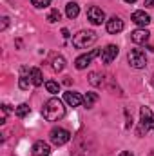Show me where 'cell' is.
<instances>
[{"instance_id":"1","label":"cell","mask_w":154,"mask_h":156,"mask_svg":"<svg viewBox=\"0 0 154 156\" xmlns=\"http://www.w3.org/2000/svg\"><path fill=\"white\" fill-rule=\"evenodd\" d=\"M42 115L47 122H58L65 116V107H64V102L60 98H51L44 104L42 107Z\"/></svg>"},{"instance_id":"2","label":"cell","mask_w":154,"mask_h":156,"mask_svg":"<svg viewBox=\"0 0 154 156\" xmlns=\"http://www.w3.org/2000/svg\"><path fill=\"white\" fill-rule=\"evenodd\" d=\"M96 38L98 37H96L94 31H80V33H76L73 37V45L78 47V49H85V47L93 45L96 42Z\"/></svg>"},{"instance_id":"3","label":"cell","mask_w":154,"mask_h":156,"mask_svg":"<svg viewBox=\"0 0 154 156\" xmlns=\"http://www.w3.org/2000/svg\"><path fill=\"white\" fill-rule=\"evenodd\" d=\"M127 60H129V66L134 67V69H143L147 66V56L142 49H132L129 51L127 55Z\"/></svg>"},{"instance_id":"4","label":"cell","mask_w":154,"mask_h":156,"mask_svg":"<svg viewBox=\"0 0 154 156\" xmlns=\"http://www.w3.org/2000/svg\"><path fill=\"white\" fill-rule=\"evenodd\" d=\"M49 138H51V142H53L54 145H64V144H67V142L71 140V133H69L67 129L54 127V129H51Z\"/></svg>"},{"instance_id":"5","label":"cell","mask_w":154,"mask_h":156,"mask_svg":"<svg viewBox=\"0 0 154 156\" xmlns=\"http://www.w3.org/2000/svg\"><path fill=\"white\" fill-rule=\"evenodd\" d=\"M100 55H102V51H100V49H91L89 53H85V55L78 56L76 62H75L76 69H80V71H82V69H85V67H87V66H89V64H91L96 56H100Z\"/></svg>"},{"instance_id":"6","label":"cell","mask_w":154,"mask_h":156,"mask_svg":"<svg viewBox=\"0 0 154 156\" xmlns=\"http://www.w3.org/2000/svg\"><path fill=\"white\" fill-rule=\"evenodd\" d=\"M87 18L91 24L94 26H102V22H105V13L102 7H96V5H91L87 9Z\"/></svg>"},{"instance_id":"7","label":"cell","mask_w":154,"mask_h":156,"mask_svg":"<svg viewBox=\"0 0 154 156\" xmlns=\"http://www.w3.org/2000/svg\"><path fill=\"white\" fill-rule=\"evenodd\" d=\"M140 116H142V127H145V131L147 129L154 131V113L152 111L149 107H142L140 109Z\"/></svg>"},{"instance_id":"8","label":"cell","mask_w":154,"mask_h":156,"mask_svg":"<svg viewBox=\"0 0 154 156\" xmlns=\"http://www.w3.org/2000/svg\"><path fill=\"white\" fill-rule=\"evenodd\" d=\"M118 47L113 45V44H109V45H105L103 49H102V55H100V58H102V62L103 64H111L113 60H116V56H118Z\"/></svg>"},{"instance_id":"9","label":"cell","mask_w":154,"mask_h":156,"mask_svg":"<svg viewBox=\"0 0 154 156\" xmlns=\"http://www.w3.org/2000/svg\"><path fill=\"white\" fill-rule=\"evenodd\" d=\"M107 31H109L111 35L121 33V31H123V20H121L120 16H111V18L107 20Z\"/></svg>"},{"instance_id":"10","label":"cell","mask_w":154,"mask_h":156,"mask_svg":"<svg viewBox=\"0 0 154 156\" xmlns=\"http://www.w3.org/2000/svg\"><path fill=\"white\" fill-rule=\"evenodd\" d=\"M64 100H65V104H69L71 107H78V105L83 104V96H82L80 93H75V91L64 93Z\"/></svg>"},{"instance_id":"11","label":"cell","mask_w":154,"mask_h":156,"mask_svg":"<svg viewBox=\"0 0 154 156\" xmlns=\"http://www.w3.org/2000/svg\"><path fill=\"white\" fill-rule=\"evenodd\" d=\"M131 20H132L136 26H142V27H145V26H149V22H151V16H149L145 11H134V13H132V16H131Z\"/></svg>"},{"instance_id":"12","label":"cell","mask_w":154,"mask_h":156,"mask_svg":"<svg viewBox=\"0 0 154 156\" xmlns=\"http://www.w3.org/2000/svg\"><path fill=\"white\" fill-rule=\"evenodd\" d=\"M149 37H151V33L147 29H136V31L131 33V40L134 44H147L149 42Z\"/></svg>"},{"instance_id":"13","label":"cell","mask_w":154,"mask_h":156,"mask_svg":"<svg viewBox=\"0 0 154 156\" xmlns=\"http://www.w3.org/2000/svg\"><path fill=\"white\" fill-rule=\"evenodd\" d=\"M33 154L35 156H49L51 154L49 144H45V142H37V144L33 145Z\"/></svg>"},{"instance_id":"14","label":"cell","mask_w":154,"mask_h":156,"mask_svg":"<svg viewBox=\"0 0 154 156\" xmlns=\"http://www.w3.org/2000/svg\"><path fill=\"white\" fill-rule=\"evenodd\" d=\"M31 83H33V82H31V76L27 75V69L24 67V69H22V76L18 78V87H20L22 91H27Z\"/></svg>"},{"instance_id":"15","label":"cell","mask_w":154,"mask_h":156,"mask_svg":"<svg viewBox=\"0 0 154 156\" xmlns=\"http://www.w3.org/2000/svg\"><path fill=\"white\" fill-rule=\"evenodd\" d=\"M29 76H31L33 85H37V87L44 83V76H42V71H40L38 67H33V69H29Z\"/></svg>"},{"instance_id":"16","label":"cell","mask_w":154,"mask_h":156,"mask_svg":"<svg viewBox=\"0 0 154 156\" xmlns=\"http://www.w3.org/2000/svg\"><path fill=\"white\" fill-rule=\"evenodd\" d=\"M65 15H67V18H76L80 15V7H78L76 2H69L65 5Z\"/></svg>"},{"instance_id":"17","label":"cell","mask_w":154,"mask_h":156,"mask_svg":"<svg viewBox=\"0 0 154 156\" xmlns=\"http://www.w3.org/2000/svg\"><path fill=\"white\" fill-rule=\"evenodd\" d=\"M98 98H100V96H98L96 93H87V94L83 96V104H85V107H87V109H91V107L98 102Z\"/></svg>"},{"instance_id":"18","label":"cell","mask_w":154,"mask_h":156,"mask_svg":"<svg viewBox=\"0 0 154 156\" xmlns=\"http://www.w3.org/2000/svg\"><path fill=\"white\" fill-rule=\"evenodd\" d=\"M29 111H31V109H29L27 104H20V105L15 109V115H16L18 118H26L27 115H29Z\"/></svg>"},{"instance_id":"19","label":"cell","mask_w":154,"mask_h":156,"mask_svg":"<svg viewBox=\"0 0 154 156\" xmlns=\"http://www.w3.org/2000/svg\"><path fill=\"white\" fill-rule=\"evenodd\" d=\"M65 67V58L64 56H54L53 58V69L54 71H64Z\"/></svg>"},{"instance_id":"20","label":"cell","mask_w":154,"mask_h":156,"mask_svg":"<svg viewBox=\"0 0 154 156\" xmlns=\"http://www.w3.org/2000/svg\"><path fill=\"white\" fill-rule=\"evenodd\" d=\"M89 82H91L93 85L100 87V85H103V75H100V73H91V75H89Z\"/></svg>"},{"instance_id":"21","label":"cell","mask_w":154,"mask_h":156,"mask_svg":"<svg viewBox=\"0 0 154 156\" xmlns=\"http://www.w3.org/2000/svg\"><path fill=\"white\" fill-rule=\"evenodd\" d=\"M45 89H47L51 94H58V91H60V85H58L56 82L49 80V82H45Z\"/></svg>"},{"instance_id":"22","label":"cell","mask_w":154,"mask_h":156,"mask_svg":"<svg viewBox=\"0 0 154 156\" xmlns=\"http://www.w3.org/2000/svg\"><path fill=\"white\" fill-rule=\"evenodd\" d=\"M31 4L37 7V9H45L51 5V0H31Z\"/></svg>"},{"instance_id":"23","label":"cell","mask_w":154,"mask_h":156,"mask_svg":"<svg viewBox=\"0 0 154 156\" xmlns=\"http://www.w3.org/2000/svg\"><path fill=\"white\" fill-rule=\"evenodd\" d=\"M60 16H62L60 11H58V9H53V11L49 13V16H47V22H49V24H54V22L60 20Z\"/></svg>"},{"instance_id":"24","label":"cell","mask_w":154,"mask_h":156,"mask_svg":"<svg viewBox=\"0 0 154 156\" xmlns=\"http://www.w3.org/2000/svg\"><path fill=\"white\" fill-rule=\"evenodd\" d=\"M7 24H9V18H7V16H4V18H2V26H0V29L4 31V29L7 27Z\"/></svg>"},{"instance_id":"25","label":"cell","mask_w":154,"mask_h":156,"mask_svg":"<svg viewBox=\"0 0 154 156\" xmlns=\"http://www.w3.org/2000/svg\"><path fill=\"white\" fill-rule=\"evenodd\" d=\"M145 7H154V0H145Z\"/></svg>"},{"instance_id":"26","label":"cell","mask_w":154,"mask_h":156,"mask_svg":"<svg viewBox=\"0 0 154 156\" xmlns=\"http://www.w3.org/2000/svg\"><path fill=\"white\" fill-rule=\"evenodd\" d=\"M62 35H64V38H69L71 35H69V31L67 29H62Z\"/></svg>"},{"instance_id":"27","label":"cell","mask_w":154,"mask_h":156,"mask_svg":"<svg viewBox=\"0 0 154 156\" xmlns=\"http://www.w3.org/2000/svg\"><path fill=\"white\" fill-rule=\"evenodd\" d=\"M120 156H134L131 151H123V153H120Z\"/></svg>"},{"instance_id":"28","label":"cell","mask_w":154,"mask_h":156,"mask_svg":"<svg viewBox=\"0 0 154 156\" xmlns=\"http://www.w3.org/2000/svg\"><path fill=\"white\" fill-rule=\"evenodd\" d=\"M125 2H127V4H134L136 0H125Z\"/></svg>"},{"instance_id":"29","label":"cell","mask_w":154,"mask_h":156,"mask_svg":"<svg viewBox=\"0 0 154 156\" xmlns=\"http://www.w3.org/2000/svg\"><path fill=\"white\" fill-rule=\"evenodd\" d=\"M151 156H154V151H152V153H151Z\"/></svg>"}]
</instances>
